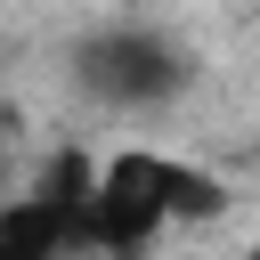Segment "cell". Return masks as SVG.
<instances>
[{
	"instance_id": "cell-2",
	"label": "cell",
	"mask_w": 260,
	"mask_h": 260,
	"mask_svg": "<svg viewBox=\"0 0 260 260\" xmlns=\"http://www.w3.org/2000/svg\"><path fill=\"white\" fill-rule=\"evenodd\" d=\"M171 179H179V162H162V154H146V146H130V154H114L106 162V179H98V203H89V244L98 252H146L179 211H171Z\"/></svg>"
},
{
	"instance_id": "cell-1",
	"label": "cell",
	"mask_w": 260,
	"mask_h": 260,
	"mask_svg": "<svg viewBox=\"0 0 260 260\" xmlns=\"http://www.w3.org/2000/svg\"><path fill=\"white\" fill-rule=\"evenodd\" d=\"M73 81L98 106H114V114H154V106H171L195 81V65H187L179 41H162L146 24H114V32H89L73 49Z\"/></svg>"
},
{
	"instance_id": "cell-3",
	"label": "cell",
	"mask_w": 260,
	"mask_h": 260,
	"mask_svg": "<svg viewBox=\"0 0 260 260\" xmlns=\"http://www.w3.org/2000/svg\"><path fill=\"white\" fill-rule=\"evenodd\" d=\"M171 211H179V219H219V211H228V187H219L211 171H187V162H179V179H171Z\"/></svg>"
}]
</instances>
